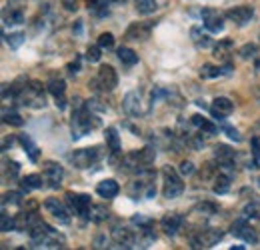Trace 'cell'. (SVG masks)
Here are the masks:
<instances>
[{"label": "cell", "instance_id": "obj_1", "mask_svg": "<svg viewBox=\"0 0 260 250\" xmlns=\"http://www.w3.org/2000/svg\"><path fill=\"white\" fill-rule=\"evenodd\" d=\"M16 90V102L28 108H44L46 98H44V86L38 80H28L24 86H14Z\"/></svg>", "mask_w": 260, "mask_h": 250}, {"label": "cell", "instance_id": "obj_2", "mask_svg": "<svg viewBox=\"0 0 260 250\" xmlns=\"http://www.w3.org/2000/svg\"><path fill=\"white\" fill-rule=\"evenodd\" d=\"M98 126V118L88 104H78L72 114V138H80L94 130Z\"/></svg>", "mask_w": 260, "mask_h": 250}, {"label": "cell", "instance_id": "obj_3", "mask_svg": "<svg viewBox=\"0 0 260 250\" xmlns=\"http://www.w3.org/2000/svg\"><path fill=\"white\" fill-rule=\"evenodd\" d=\"M88 86H90L92 90L110 92V90H114V88L118 86V74H116V70H114L110 64H102V66L98 68L96 78L90 80Z\"/></svg>", "mask_w": 260, "mask_h": 250}, {"label": "cell", "instance_id": "obj_4", "mask_svg": "<svg viewBox=\"0 0 260 250\" xmlns=\"http://www.w3.org/2000/svg\"><path fill=\"white\" fill-rule=\"evenodd\" d=\"M162 180H164V186H162V194L164 198L168 200H174L182 194L184 190V182L180 178V174L172 168V166H164L162 168Z\"/></svg>", "mask_w": 260, "mask_h": 250}, {"label": "cell", "instance_id": "obj_5", "mask_svg": "<svg viewBox=\"0 0 260 250\" xmlns=\"http://www.w3.org/2000/svg\"><path fill=\"white\" fill-rule=\"evenodd\" d=\"M66 204L68 208L80 216V218H88L90 220V208H92V202H90V196L88 194H74V192H66Z\"/></svg>", "mask_w": 260, "mask_h": 250}, {"label": "cell", "instance_id": "obj_6", "mask_svg": "<svg viewBox=\"0 0 260 250\" xmlns=\"http://www.w3.org/2000/svg\"><path fill=\"white\" fill-rule=\"evenodd\" d=\"M220 240H222V232L216 228H200L196 230V234L190 236L192 248H210Z\"/></svg>", "mask_w": 260, "mask_h": 250}, {"label": "cell", "instance_id": "obj_7", "mask_svg": "<svg viewBox=\"0 0 260 250\" xmlns=\"http://www.w3.org/2000/svg\"><path fill=\"white\" fill-rule=\"evenodd\" d=\"M100 146H92V148H80V150H76L70 160H72V164L76 166V168H80V170H84V168H90L92 164H96L98 160H100Z\"/></svg>", "mask_w": 260, "mask_h": 250}, {"label": "cell", "instance_id": "obj_8", "mask_svg": "<svg viewBox=\"0 0 260 250\" xmlns=\"http://www.w3.org/2000/svg\"><path fill=\"white\" fill-rule=\"evenodd\" d=\"M112 240L120 248H134L138 244V232L130 230L126 226H116V228H112Z\"/></svg>", "mask_w": 260, "mask_h": 250}, {"label": "cell", "instance_id": "obj_9", "mask_svg": "<svg viewBox=\"0 0 260 250\" xmlns=\"http://www.w3.org/2000/svg\"><path fill=\"white\" fill-rule=\"evenodd\" d=\"M44 210L56 220L58 224H68V222H70V214H68L66 206L58 198H48V200H44Z\"/></svg>", "mask_w": 260, "mask_h": 250}, {"label": "cell", "instance_id": "obj_10", "mask_svg": "<svg viewBox=\"0 0 260 250\" xmlns=\"http://www.w3.org/2000/svg\"><path fill=\"white\" fill-rule=\"evenodd\" d=\"M252 16H254V8L252 6H246V4H242V6H234V8H230L226 12V18L228 20H232L236 26H244V24H248L250 20H252Z\"/></svg>", "mask_w": 260, "mask_h": 250}, {"label": "cell", "instance_id": "obj_11", "mask_svg": "<svg viewBox=\"0 0 260 250\" xmlns=\"http://www.w3.org/2000/svg\"><path fill=\"white\" fill-rule=\"evenodd\" d=\"M200 16H202V24H204V28H206L208 32L224 30V20H222V16L218 14V10H214V8H204V10L200 12Z\"/></svg>", "mask_w": 260, "mask_h": 250}, {"label": "cell", "instance_id": "obj_12", "mask_svg": "<svg viewBox=\"0 0 260 250\" xmlns=\"http://www.w3.org/2000/svg\"><path fill=\"white\" fill-rule=\"evenodd\" d=\"M232 110H234V102H232L230 98H226V96H218V98L212 100L210 112H212V116H214L216 120H224L226 116L232 114Z\"/></svg>", "mask_w": 260, "mask_h": 250}, {"label": "cell", "instance_id": "obj_13", "mask_svg": "<svg viewBox=\"0 0 260 250\" xmlns=\"http://www.w3.org/2000/svg\"><path fill=\"white\" fill-rule=\"evenodd\" d=\"M150 32H152V24L148 22H132L128 26V30L124 34L126 40H136V42H144L150 38Z\"/></svg>", "mask_w": 260, "mask_h": 250}, {"label": "cell", "instance_id": "obj_14", "mask_svg": "<svg viewBox=\"0 0 260 250\" xmlns=\"http://www.w3.org/2000/svg\"><path fill=\"white\" fill-rule=\"evenodd\" d=\"M232 234L238 236V238H242L244 242H250V244H256V242H258L256 230H254L250 224H246V220H236V222L232 224Z\"/></svg>", "mask_w": 260, "mask_h": 250}, {"label": "cell", "instance_id": "obj_15", "mask_svg": "<svg viewBox=\"0 0 260 250\" xmlns=\"http://www.w3.org/2000/svg\"><path fill=\"white\" fill-rule=\"evenodd\" d=\"M62 178H64V170L60 164L56 162H46L44 164V180L48 182L50 188H58L62 184Z\"/></svg>", "mask_w": 260, "mask_h": 250}, {"label": "cell", "instance_id": "obj_16", "mask_svg": "<svg viewBox=\"0 0 260 250\" xmlns=\"http://www.w3.org/2000/svg\"><path fill=\"white\" fill-rule=\"evenodd\" d=\"M122 108H124V112L132 116V118H138V116H142L144 114V108H142V98H140V94L138 92H128L124 96V100H122Z\"/></svg>", "mask_w": 260, "mask_h": 250}, {"label": "cell", "instance_id": "obj_17", "mask_svg": "<svg viewBox=\"0 0 260 250\" xmlns=\"http://www.w3.org/2000/svg\"><path fill=\"white\" fill-rule=\"evenodd\" d=\"M182 224H184V218L180 214H176V212L164 214L162 220H160V228L164 230V234H168V236H176L178 230L182 228Z\"/></svg>", "mask_w": 260, "mask_h": 250}, {"label": "cell", "instance_id": "obj_18", "mask_svg": "<svg viewBox=\"0 0 260 250\" xmlns=\"http://www.w3.org/2000/svg\"><path fill=\"white\" fill-rule=\"evenodd\" d=\"M118 192H120V186H118V182L114 178H106V180H102V182L96 184V194L100 198L110 200V198H116Z\"/></svg>", "mask_w": 260, "mask_h": 250}, {"label": "cell", "instance_id": "obj_19", "mask_svg": "<svg viewBox=\"0 0 260 250\" xmlns=\"http://www.w3.org/2000/svg\"><path fill=\"white\" fill-rule=\"evenodd\" d=\"M104 140H106V148H108V152H110V157L116 158L120 154V136H118V132H116V128H106L104 130Z\"/></svg>", "mask_w": 260, "mask_h": 250}, {"label": "cell", "instance_id": "obj_20", "mask_svg": "<svg viewBox=\"0 0 260 250\" xmlns=\"http://www.w3.org/2000/svg\"><path fill=\"white\" fill-rule=\"evenodd\" d=\"M48 90H50V94L56 98V104H58L60 108H64V92H66L64 80H60V78H50V82H48Z\"/></svg>", "mask_w": 260, "mask_h": 250}, {"label": "cell", "instance_id": "obj_21", "mask_svg": "<svg viewBox=\"0 0 260 250\" xmlns=\"http://www.w3.org/2000/svg\"><path fill=\"white\" fill-rule=\"evenodd\" d=\"M190 38H192L196 48H208V46H212L210 34H208V32H202L200 26H194V28L190 30Z\"/></svg>", "mask_w": 260, "mask_h": 250}, {"label": "cell", "instance_id": "obj_22", "mask_svg": "<svg viewBox=\"0 0 260 250\" xmlns=\"http://www.w3.org/2000/svg\"><path fill=\"white\" fill-rule=\"evenodd\" d=\"M44 176H40V174H28V176H24L22 178V182H20V186L24 192H30V190H38V188L44 186Z\"/></svg>", "mask_w": 260, "mask_h": 250}, {"label": "cell", "instance_id": "obj_23", "mask_svg": "<svg viewBox=\"0 0 260 250\" xmlns=\"http://www.w3.org/2000/svg\"><path fill=\"white\" fill-rule=\"evenodd\" d=\"M108 4H110V0H86V6H88V10L94 14V16H106L108 14Z\"/></svg>", "mask_w": 260, "mask_h": 250}, {"label": "cell", "instance_id": "obj_24", "mask_svg": "<svg viewBox=\"0 0 260 250\" xmlns=\"http://www.w3.org/2000/svg\"><path fill=\"white\" fill-rule=\"evenodd\" d=\"M190 122H192V126L194 128H198L200 132H204L206 136H210V134H214L216 132V126L212 124V122H208L204 116H200V114H194L192 118H190Z\"/></svg>", "mask_w": 260, "mask_h": 250}, {"label": "cell", "instance_id": "obj_25", "mask_svg": "<svg viewBox=\"0 0 260 250\" xmlns=\"http://www.w3.org/2000/svg\"><path fill=\"white\" fill-rule=\"evenodd\" d=\"M118 60L124 64V66H134V64L138 63V54L132 50V48H126V46H122V48H118Z\"/></svg>", "mask_w": 260, "mask_h": 250}, {"label": "cell", "instance_id": "obj_26", "mask_svg": "<svg viewBox=\"0 0 260 250\" xmlns=\"http://www.w3.org/2000/svg\"><path fill=\"white\" fill-rule=\"evenodd\" d=\"M134 8L138 14L146 16V14H152L158 8V4H156V0H134Z\"/></svg>", "mask_w": 260, "mask_h": 250}, {"label": "cell", "instance_id": "obj_27", "mask_svg": "<svg viewBox=\"0 0 260 250\" xmlns=\"http://www.w3.org/2000/svg\"><path fill=\"white\" fill-rule=\"evenodd\" d=\"M18 140H20V144L24 146V150L28 152V158H30L32 162H36V160H38V146H36L32 140H30V136L20 134V136H18Z\"/></svg>", "mask_w": 260, "mask_h": 250}, {"label": "cell", "instance_id": "obj_28", "mask_svg": "<svg viewBox=\"0 0 260 250\" xmlns=\"http://www.w3.org/2000/svg\"><path fill=\"white\" fill-rule=\"evenodd\" d=\"M222 74H224L222 68L214 66V64H202V68H200V76L202 78H218Z\"/></svg>", "mask_w": 260, "mask_h": 250}, {"label": "cell", "instance_id": "obj_29", "mask_svg": "<svg viewBox=\"0 0 260 250\" xmlns=\"http://www.w3.org/2000/svg\"><path fill=\"white\" fill-rule=\"evenodd\" d=\"M106 218H108V210H106L102 204H92V208H90V220L100 224L102 220H106Z\"/></svg>", "mask_w": 260, "mask_h": 250}, {"label": "cell", "instance_id": "obj_30", "mask_svg": "<svg viewBox=\"0 0 260 250\" xmlns=\"http://www.w3.org/2000/svg\"><path fill=\"white\" fill-rule=\"evenodd\" d=\"M22 202V194L20 192H6L4 196H2V206L6 208L8 204L10 206H18Z\"/></svg>", "mask_w": 260, "mask_h": 250}, {"label": "cell", "instance_id": "obj_31", "mask_svg": "<svg viewBox=\"0 0 260 250\" xmlns=\"http://www.w3.org/2000/svg\"><path fill=\"white\" fill-rule=\"evenodd\" d=\"M98 46H100L102 50H110V48H114V36H112L110 32H102V34L98 36Z\"/></svg>", "mask_w": 260, "mask_h": 250}, {"label": "cell", "instance_id": "obj_32", "mask_svg": "<svg viewBox=\"0 0 260 250\" xmlns=\"http://www.w3.org/2000/svg\"><path fill=\"white\" fill-rule=\"evenodd\" d=\"M2 116H4V122L10 126H22L24 124V120H22V116L20 114H16V112H8V110H4L2 112Z\"/></svg>", "mask_w": 260, "mask_h": 250}, {"label": "cell", "instance_id": "obj_33", "mask_svg": "<svg viewBox=\"0 0 260 250\" xmlns=\"http://www.w3.org/2000/svg\"><path fill=\"white\" fill-rule=\"evenodd\" d=\"M250 146H252V160H254V166L260 168V138L256 136V134L252 136Z\"/></svg>", "mask_w": 260, "mask_h": 250}, {"label": "cell", "instance_id": "obj_34", "mask_svg": "<svg viewBox=\"0 0 260 250\" xmlns=\"http://www.w3.org/2000/svg\"><path fill=\"white\" fill-rule=\"evenodd\" d=\"M244 216L260 220V202H250V204H246V206H244Z\"/></svg>", "mask_w": 260, "mask_h": 250}, {"label": "cell", "instance_id": "obj_35", "mask_svg": "<svg viewBox=\"0 0 260 250\" xmlns=\"http://www.w3.org/2000/svg\"><path fill=\"white\" fill-rule=\"evenodd\" d=\"M0 226H2V232L16 230V218H12V216H8V214L4 212V214H2V222H0Z\"/></svg>", "mask_w": 260, "mask_h": 250}, {"label": "cell", "instance_id": "obj_36", "mask_svg": "<svg viewBox=\"0 0 260 250\" xmlns=\"http://www.w3.org/2000/svg\"><path fill=\"white\" fill-rule=\"evenodd\" d=\"M6 42H8L10 48H18V46L24 42V34H22V32H14V34L6 36Z\"/></svg>", "mask_w": 260, "mask_h": 250}, {"label": "cell", "instance_id": "obj_37", "mask_svg": "<svg viewBox=\"0 0 260 250\" xmlns=\"http://www.w3.org/2000/svg\"><path fill=\"white\" fill-rule=\"evenodd\" d=\"M256 50H258V48H256V44H244V46L238 50V54H240V58H244V60H246V58H252V56L256 54Z\"/></svg>", "mask_w": 260, "mask_h": 250}, {"label": "cell", "instance_id": "obj_38", "mask_svg": "<svg viewBox=\"0 0 260 250\" xmlns=\"http://www.w3.org/2000/svg\"><path fill=\"white\" fill-rule=\"evenodd\" d=\"M100 46H88V50H86V60L88 63H98L100 60Z\"/></svg>", "mask_w": 260, "mask_h": 250}, {"label": "cell", "instance_id": "obj_39", "mask_svg": "<svg viewBox=\"0 0 260 250\" xmlns=\"http://www.w3.org/2000/svg\"><path fill=\"white\" fill-rule=\"evenodd\" d=\"M230 46H232V42H230V40H222V42H218V46H216V56H220V58H226Z\"/></svg>", "mask_w": 260, "mask_h": 250}, {"label": "cell", "instance_id": "obj_40", "mask_svg": "<svg viewBox=\"0 0 260 250\" xmlns=\"http://www.w3.org/2000/svg\"><path fill=\"white\" fill-rule=\"evenodd\" d=\"M194 212H202L204 216H208V214H214L216 212V206H212V204H208V202H204V204H200V206H196Z\"/></svg>", "mask_w": 260, "mask_h": 250}, {"label": "cell", "instance_id": "obj_41", "mask_svg": "<svg viewBox=\"0 0 260 250\" xmlns=\"http://www.w3.org/2000/svg\"><path fill=\"white\" fill-rule=\"evenodd\" d=\"M222 128H224V132H226L228 136H230V138H232V140H236V142H240V140H242V136H240V134H238V130H236V128H232V126H222Z\"/></svg>", "mask_w": 260, "mask_h": 250}, {"label": "cell", "instance_id": "obj_42", "mask_svg": "<svg viewBox=\"0 0 260 250\" xmlns=\"http://www.w3.org/2000/svg\"><path fill=\"white\" fill-rule=\"evenodd\" d=\"M180 172H182V174H192V172H194V164H192L190 160H182Z\"/></svg>", "mask_w": 260, "mask_h": 250}, {"label": "cell", "instance_id": "obj_43", "mask_svg": "<svg viewBox=\"0 0 260 250\" xmlns=\"http://www.w3.org/2000/svg\"><path fill=\"white\" fill-rule=\"evenodd\" d=\"M132 222L134 224H138V226H152V220L150 218H144V216H132Z\"/></svg>", "mask_w": 260, "mask_h": 250}, {"label": "cell", "instance_id": "obj_44", "mask_svg": "<svg viewBox=\"0 0 260 250\" xmlns=\"http://www.w3.org/2000/svg\"><path fill=\"white\" fill-rule=\"evenodd\" d=\"M62 6H64L68 12H76V8H78L76 0H62Z\"/></svg>", "mask_w": 260, "mask_h": 250}, {"label": "cell", "instance_id": "obj_45", "mask_svg": "<svg viewBox=\"0 0 260 250\" xmlns=\"http://www.w3.org/2000/svg\"><path fill=\"white\" fill-rule=\"evenodd\" d=\"M78 70H80V60H76V63L68 64V72H70V74H76Z\"/></svg>", "mask_w": 260, "mask_h": 250}, {"label": "cell", "instance_id": "obj_46", "mask_svg": "<svg viewBox=\"0 0 260 250\" xmlns=\"http://www.w3.org/2000/svg\"><path fill=\"white\" fill-rule=\"evenodd\" d=\"M254 134H256V136L260 138V120L256 122V126H254Z\"/></svg>", "mask_w": 260, "mask_h": 250}, {"label": "cell", "instance_id": "obj_47", "mask_svg": "<svg viewBox=\"0 0 260 250\" xmlns=\"http://www.w3.org/2000/svg\"><path fill=\"white\" fill-rule=\"evenodd\" d=\"M254 68H256V70L260 72V58H256V63H254Z\"/></svg>", "mask_w": 260, "mask_h": 250}, {"label": "cell", "instance_id": "obj_48", "mask_svg": "<svg viewBox=\"0 0 260 250\" xmlns=\"http://www.w3.org/2000/svg\"><path fill=\"white\" fill-rule=\"evenodd\" d=\"M112 2H126V0H112Z\"/></svg>", "mask_w": 260, "mask_h": 250}]
</instances>
